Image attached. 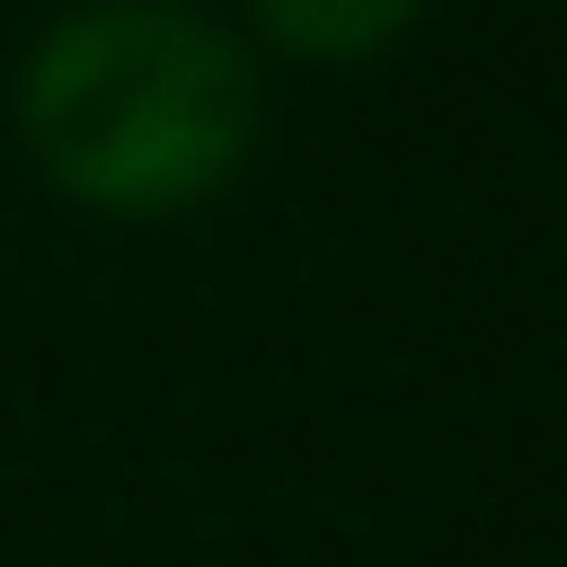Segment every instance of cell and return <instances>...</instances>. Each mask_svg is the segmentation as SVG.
I'll return each instance as SVG.
<instances>
[{
    "label": "cell",
    "mask_w": 567,
    "mask_h": 567,
    "mask_svg": "<svg viewBox=\"0 0 567 567\" xmlns=\"http://www.w3.org/2000/svg\"><path fill=\"white\" fill-rule=\"evenodd\" d=\"M266 124L257 53L186 0H89L18 62V142L53 195L106 221L213 204Z\"/></svg>",
    "instance_id": "cell-1"
},
{
    "label": "cell",
    "mask_w": 567,
    "mask_h": 567,
    "mask_svg": "<svg viewBox=\"0 0 567 567\" xmlns=\"http://www.w3.org/2000/svg\"><path fill=\"white\" fill-rule=\"evenodd\" d=\"M416 18L425 0H248V27L292 62H372Z\"/></svg>",
    "instance_id": "cell-2"
}]
</instances>
